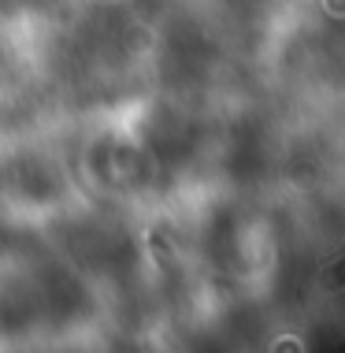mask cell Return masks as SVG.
Segmentation results:
<instances>
[{"label":"cell","instance_id":"obj_1","mask_svg":"<svg viewBox=\"0 0 345 353\" xmlns=\"http://www.w3.org/2000/svg\"><path fill=\"white\" fill-rule=\"evenodd\" d=\"M15 353H85L82 346H26L23 342V350H15Z\"/></svg>","mask_w":345,"mask_h":353}]
</instances>
